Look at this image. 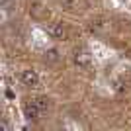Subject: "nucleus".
Listing matches in <instances>:
<instances>
[{
  "instance_id": "nucleus-6",
  "label": "nucleus",
  "mask_w": 131,
  "mask_h": 131,
  "mask_svg": "<svg viewBox=\"0 0 131 131\" xmlns=\"http://www.w3.org/2000/svg\"><path fill=\"white\" fill-rule=\"evenodd\" d=\"M59 61V51L57 49H49L45 53V63H57Z\"/></svg>"
},
{
  "instance_id": "nucleus-5",
  "label": "nucleus",
  "mask_w": 131,
  "mask_h": 131,
  "mask_svg": "<svg viewBox=\"0 0 131 131\" xmlns=\"http://www.w3.org/2000/svg\"><path fill=\"white\" fill-rule=\"evenodd\" d=\"M61 4L67 10H82L86 8V0H61Z\"/></svg>"
},
{
  "instance_id": "nucleus-1",
  "label": "nucleus",
  "mask_w": 131,
  "mask_h": 131,
  "mask_svg": "<svg viewBox=\"0 0 131 131\" xmlns=\"http://www.w3.org/2000/svg\"><path fill=\"white\" fill-rule=\"evenodd\" d=\"M72 61L78 69H88L90 63H92V57H90V51L88 49H77L72 53Z\"/></svg>"
},
{
  "instance_id": "nucleus-8",
  "label": "nucleus",
  "mask_w": 131,
  "mask_h": 131,
  "mask_svg": "<svg viewBox=\"0 0 131 131\" xmlns=\"http://www.w3.org/2000/svg\"><path fill=\"white\" fill-rule=\"evenodd\" d=\"M8 2H10V0H0V4L4 6V8H6V6H8Z\"/></svg>"
},
{
  "instance_id": "nucleus-2",
  "label": "nucleus",
  "mask_w": 131,
  "mask_h": 131,
  "mask_svg": "<svg viewBox=\"0 0 131 131\" xmlns=\"http://www.w3.org/2000/svg\"><path fill=\"white\" fill-rule=\"evenodd\" d=\"M24 114H26V117H29V119H39V117L43 115V112L39 110V106L35 104V100H33V102H27V104L24 106Z\"/></svg>"
},
{
  "instance_id": "nucleus-4",
  "label": "nucleus",
  "mask_w": 131,
  "mask_h": 131,
  "mask_svg": "<svg viewBox=\"0 0 131 131\" xmlns=\"http://www.w3.org/2000/svg\"><path fill=\"white\" fill-rule=\"evenodd\" d=\"M47 31H49V35L55 37V39H65L67 37V29H65L63 24H51V26L47 27Z\"/></svg>"
},
{
  "instance_id": "nucleus-7",
  "label": "nucleus",
  "mask_w": 131,
  "mask_h": 131,
  "mask_svg": "<svg viewBox=\"0 0 131 131\" xmlns=\"http://www.w3.org/2000/svg\"><path fill=\"white\" fill-rule=\"evenodd\" d=\"M35 104L39 106V110H41L43 114L49 110V100H47V98H37V100H35Z\"/></svg>"
},
{
  "instance_id": "nucleus-3",
  "label": "nucleus",
  "mask_w": 131,
  "mask_h": 131,
  "mask_svg": "<svg viewBox=\"0 0 131 131\" xmlns=\"http://www.w3.org/2000/svg\"><path fill=\"white\" fill-rule=\"evenodd\" d=\"M20 80L26 84V86H35L39 82V77H37V72L31 71V69H27V71H22V74H20Z\"/></svg>"
}]
</instances>
